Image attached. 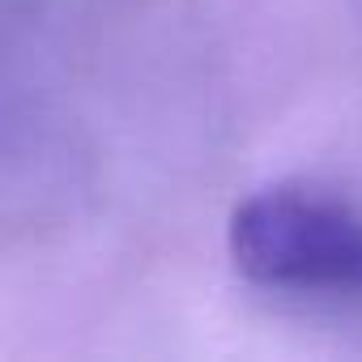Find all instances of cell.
<instances>
[{"label": "cell", "instance_id": "1", "mask_svg": "<svg viewBox=\"0 0 362 362\" xmlns=\"http://www.w3.org/2000/svg\"><path fill=\"white\" fill-rule=\"evenodd\" d=\"M235 269L277 294L362 303V209L320 184L286 179L230 214Z\"/></svg>", "mask_w": 362, "mask_h": 362}]
</instances>
